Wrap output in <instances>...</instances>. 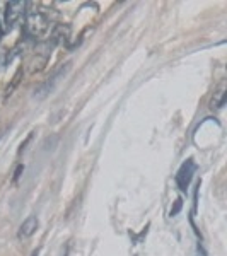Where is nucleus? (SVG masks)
Returning a JSON list of instances; mask_svg holds the SVG:
<instances>
[{
	"instance_id": "obj_1",
	"label": "nucleus",
	"mask_w": 227,
	"mask_h": 256,
	"mask_svg": "<svg viewBox=\"0 0 227 256\" xmlns=\"http://www.w3.org/2000/svg\"><path fill=\"white\" fill-rule=\"evenodd\" d=\"M26 33L29 38H41L48 33L50 29V19L45 12L41 11H29L26 14Z\"/></svg>"
},
{
	"instance_id": "obj_2",
	"label": "nucleus",
	"mask_w": 227,
	"mask_h": 256,
	"mask_svg": "<svg viewBox=\"0 0 227 256\" xmlns=\"http://www.w3.org/2000/svg\"><path fill=\"white\" fill-rule=\"evenodd\" d=\"M195 171H196V164H195V161H193V159H188L186 163L181 164L178 174H176V184H178V188L181 191L188 190V186H190V183H192Z\"/></svg>"
},
{
	"instance_id": "obj_3",
	"label": "nucleus",
	"mask_w": 227,
	"mask_h": 256,
	"mask_svg": "<svg viewBox=\"0 0 227 256\" xmlns=\"http://www.w3.org/2000/svg\"><path fill=\"white\" fill-rule=\"evenodd\" d=\"M26 7H28V4L26 2H9L7 5H5V26H7V29H12L14 28V24L19 21V19L22 18V16L26 14Z\"/></svg>"
},
{
	"instance_id": "obj_4",
	"label": "nucleus",
	"mask_w": 227,
	"mask_h": 256,
	"mask_svg": "<svg viewBox=\"0 0 227 256\" xmlns=\"http://www.w3.org/2000/svg\"><path fill=\"white\" fill-rule=\"evenodd\" d=\"M38 227H39L38 217H36V215H29V217L26 219V220L21 224V227H19V232H17L19 239H28V238H31V236L35 234L36 231H38Z\"/></svg>"
},
{
	"instance_id": "obj_5",
	"label": "nucleus",
	"mask_w": 227,
	"mask_h": 256,
	"mask_svg": "<svg viewBox=\"0 0 227 256\" xmlns=\"http://www.w3.org/2000/svg\"><path fill=\"white\" fill-rule=\"evenodd\" d=\"M70 38V26L69 24H56L53 28V33H52V41L55 43H65L67 39Z\"/></svg>"
},
{
	"instance_id": "obj_6",
	"label": "nucleus",
	"mask_w": 227,
	"mask_h": 256,
	"mask_svg": "<svg viewBox=\"0 0 227 256\" xmlns=\"http://www.w3.org/2000/svg\"><path fill=\"white\" fill-rule=\"evenodd\" d=\"M226 101H227L226 92H224L222 89L217 91V92L213 94V97H212V103H210V108H212V110H220V108H222L224 104H226Z\"/></svg>"
},
{
	"instance_id": "obj_7",
	"label": "nucleus",
	"mask_w": 227,
	"mask_h": 256,
	"mask_svg": "<svg viewBox=\"0 0 227 256\" xmlns=\"http://www.w3.org/2000/svg\"><path fill=\"white\" fill-rule=\"evenodd\" d=\"M181 208H183V198L179 197V198H176L175 205H173L171 210H169V217H175V215H178Z\"/></svg>"
},
{
	"instance_id": "obj_8",
	"label": "nucleus",
	"mask_w": 227,
	"mask_h": 256,
	"mask_svg": "<svg viewBox=\"0 0 227 256\" xmlns=\"http://www.w3.org/2000/svg\"><path fill=\"white\" fill-rule=\"evenodd\" d=\"M22 171H24V166H22V164H19L17 169H16V174H14V181H17V180H19V176H21Z\"/></svg>"
},
{
	"instance_id": "obj_9",
	"label": "nucleus",
	"mask_w": 227,
	"mask_h": 256,
	"mask_svg": "<svg viewBox=\"0 0 227 256\" xmlns=\"http://www.w3.org/2000/svg\"><path fill=\"white\" fill-rule=\"evenodd\" d=\"M33 256H38V249H36V251H35V253H33Z\"/></svg>"
}]
</instances>
